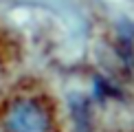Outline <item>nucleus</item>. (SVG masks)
Listing matches in <instances>:
<instances>
[{
  "label": "nucleus",
  "instance_id": "f257e3e1",
  "mask_svg": "<svg viewBox=\"0 0 134 132\" xmlns=\"http://www.w3.org/2000/svg\"><path fill=\"white\" fill-rule=\"evenodd\" d=\"M2 123L7 132H51L53 112L35 97H20L7 106Z\"/></svg>",
  "mask_w": 134,
  "mask_h": 132
}]
</instances>
